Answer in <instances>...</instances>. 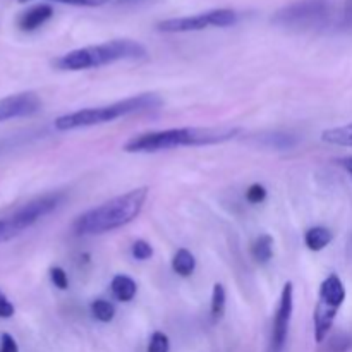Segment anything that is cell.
Masks as SVG:
<instances>
[{"label": "cell", "instance_id": "cell-1", "mask_svg": "<svg viewBox=\"0 0 352 352\" xmlns=\"http://www.w3.org/2000/svg\"><path fill=\"white\" fill-rule=\"evenodd\" d=\"M239 127H174L138 134L124 144L126 153H157L179 146H208L220 144L239 136Z\"/></svg>", "mask_w": 352, "mask_h": 352}, {"label": "cell", "instance_id": "cell-5", "mask_svg": "<svg viewBox=\"0 0 352 352\" xmlns=\"http://www.w3.org/2000/svg\"><path fill=\"white\" fill-rule=\"evenodd\" d=\"M62 201H64L62 192H50V195H43L33 201L26 203L6 219H0V244L14 239L24 230L33 227L38 220L50 215L60 206Z\"/></svg>", "mask_w": 352, "mask_h": 352}, {"label": "cell", "instance_id": "cell-24", "mask_svg": "<svg viewBox=\"0 0 352 352\" xmlns=\"http://www.w3.org/2000/svg\"><path fill=\"white\" fill-rule=\"evenodd\" d=\"M50 280H52V284H54L57 289H60V291H65V289L69 287L67 274H65L64 268H60V267L50 268Z\"/></svg>", "mask_w": 352, "mask_h": 352}, {"label": "cell", "instance_id": "cell-9", "mask_svg": "<svg viewBox=\"0 0 352 352\" xmlns=\"http://www.w3.org/2000/svg\"><path fill=\"white\" fill-rule=\"evenodd\" d=\"M41 100L36 93L23 91L0 100V122L21 117H31L41 110Z\"/></svg>", "mask_w": 352, "mask_h": 352}, {"label": "cell", "instance_id": "cell-16", "mask_svg": "<svg viewBox=\"0 0 352 352\" xmlns=\"http://www.w3.org/2000/svg\"><path fill=\"white\" fill-rule=\"evenodd\" d=\"M251 256L258 263H268L274 256V237L268 234H261L251 246Z\"/></svg>", "mask_w": 352, "mask_h": 352}, {"label": "cell", "instance_id": "cell-12", "mask_svg": "<svg viewBox=\"0 0 352 352\" xmlns=\"http://www.w3.org/2000/svg\"><path fill=\"white\" fill-rule=\"evenodd\" d=\"M110 289H112L113 298L120 302L133 301L134 296H136L138 292L136 282L131 277H127V275H116V277L112 278Z\"/></svg>", "mask_w": 352, "mask_h": 352}, {"label": "cell", "instance_id": "cell-4", "mask_svg": "<svg viewBox=\"0 0 352 352\" xmlns=\"http://www.w3.org/2000/svg\"><path fill=\"white\" fill-rule=\"evenodd\" d=\"M162 105V98L153 93H143V95L131 96V98L119 100L116 103L102 107H89V109L76 110V112L65 113L55 119L54 126L57 131H74L82 127L100 126V124L112 122L120 117L131 116V113L148 112Z\"/></svg>", "mask_w": 352, "mask_h": 352}, {"label": "cell", "instance_id": "cell-8", "mask_svg": "<svg viewBox=\"0 0 352 352\" xmlns=\"http://www.w3.org/2000/svg\"><path fill=\"white\" fill-rule=\"evenodd\" d=\"M292 311H294V285H292V282H287V284L284 285V289H282L277 313L274 315L270 342H268L267 352H284L285 342H287Z\"/></svg>", "mask_w": 352, "mask_h": 352}, {"label": "cell", "instance_id": "cell-25", "mask_svg": "<svg viewBox=\"0 0 352 352\" xmlns=\"http://www.w3.org/2000/svg\"><path fill=\"white\" fill-rule=\"evenodd\" d=\"M14 305L7 299V296L0 291V318H12L14 316Z\"/></svg>", "mask_w": 352, "mask_h": 352}, {"label": "cell", "instance_id": "cell-22", "mask_svg": "<svg viewBox=\"0 0 352 352\" xmlns=\"http://www.w3.org/2000/svg\"><path fill=\"white\" fill-rule=\"evenodd\" d=\"M131 253H133V256L136 258V260L146 261L153 256V248H151L150 243H146V241L138 239L136 243L133 244V248H131Z\"/></svg>", "mask_w": 352, "mask_h": 352}, {"label": "cell", "instance_id": "cell-6", "mask_svg": "<svg viewBox=\"0 0 352 352\" xmlns=\"http://www.w3.org/2000/svg\"><path fill=\"white\" fill-rule=\"evenodd\" d=\"M332 12L330 0H296L282 7L272 17V23L285 30L305 31L323 26Z\"/></svg>", "mask_w": 352, "mask_h": 352}, {"label": "cell", "instance_id": "cell-15", "mask_svg": "<svg viewBox=\"0 0 352 352\" xmlns=\"http://www.w3.org/2000/svg\"><path fill=\"white\" fill-rule=\"evenodd\" d=\"M261 143L267 148H274V150H292L294 146H298L299 138L294 136V134H285V133H270L263 134L260 138Z\"/></svg>", "mask_w": 352, "mask_h": 352}, {"label": "cell", "instance_id": "cell-18", "mask_svg": "<svg viewBox=\"0 0 352 352\" xmlns=\"http://www.w3.org/2000/svg\"><path fill=\"white\" fill-rule=\"evenodd\" d=\"M226 305H227V292L226 287L222 284L213 285L212 292V318L213 322H219L220 318L226 313Z\"/></svg>", "mask_w": 352, "mask_h": 352}, {"label": "cell", "instance_id": "cell-14", "mask_svg": "<svg viewBox=\"0 0 352 352\" xmlns=\"http://www.w3.org/2000/svg\"><path fill=\"white\" fill-rule=\"evenodd\" d=\"M322 140L329 144H336V146L352 148V122L325 129L322 133Z\"/></svg>", "mask_w": 352, "mask_h": 352}, {"label": "cell", "instance_id": "cell-3", "mask_svg": "<svg viewBox=\"0 0 352 352\" xmlns=\"http://www.w3.org/2000/svg\"><path fill=\"white\" fill-rule=\"evenodd\" d=\"M146 48L140 41L122 38V40H110L100 45L76 48L55 58L54 65L60 71H86L119 60H138L146 57Z\"/></svg>", "mask_w": 352, "mask_h": 352}, {"label": "cell", "instance_id": "cell-19", "mask_svg": "<svg viewBox=\"0 0 352 352\" xmlns=\"http://www.w3.org/2000/svg\"><path fill=\"white\" fill-rule=\"evenodd\" d=\"M91 315L95 316L98 322L109 323L112 322L113 316H116V306L112 302L105 301V299H95L91 302Z\"/></svg>", "mask_w": 352, "mask_h": 352}, {"label": "cell", "instance_id": "cell-29", "mask_svg": "<svg viewBox=\"0 0 352 352\" xmlns=\"http://www.w3.org/2000/svg\"><path fill=\"white\" fill-rule=\"evenodd\" d=\"M344 19L352 24V0H346V7H344Z\"/></svg>", "mask_w": 352, "mask_h": 352}, {"label": "cell", "instance_id": "cell-10", "mask_svg": "<svg viewBox=\"0 0 352 352\" xmlns=\"http://www.w3.org/2000/svg\"><path fill=\"white\" fill-rule=\"evenodd\" d=\"M52 16H54V7L50 3H36L17 17V28L24 33H31L50 21Z\"/></svg>", "mask_w": 352, "mask_h": 352}, {"label": "cell", "instance_id": "cell-28", "mask_svg": "<svg viewBox=\"0 0 352 352\" xmlns=\"http://www.w3.org/2000/svg\"><path fill=\"white\" fill-rule=\"evenodd\" d=\"M337 164L340 165L342 168H346L347 174L351 175L352 177V155H349V157H342V158H337Z\"/></svg>", "mask_w": 352, "mask_h": 352}, {"label": "cell", "instance_id": "cell-27", "mask_svg": "<svg viewBox=\"0 0 352 352\" xmlns=\"http://www.w3.org/2000/svg\"><path fill=\"white\" fill-rule=\"evenodd\" d=\"M113 0H67L69 6H82V7H100Z\"/></svg>", "mask_w": 352, "mask_h": 352}, {"label": "cell", "instance_id": "cell-21", "mask_svg": "<svg viewBox=\"0 0 352 352\" xmlns=\"http://www.w3.org/2000/svg\"><path fill=\"white\" fill-rule=\"evenodd\" d=\"M170 351V340L164 332H153L146 352H168Z\"/></svg>", "mask_w": 352, "mask_h": 352}, {"label": "cell", "instance_id": "cell-2", "mask_svg": "<svg viewBox=\"0 0 352 352\" xmlns=\"http://www.w3.org/2000/svg\"><path fill=\"white\" fill-rule=\"evenodd\" d=\"M148 191L150 189L143 186L81 213L72 223V232L76 236H100L126 227L143 212Z\"/></svg>", "mask_w": 352, "mask_h": 352}, {"label": "cell", "instance_id": "cell-17", "mask_svg": "<svg viewBox=\"0 0 352 352\" xmlns=\"http://www.w3.org/2000/svg\"><path fill=\"white\" fill-rule=\"evenodd\" d=\"M195 268L196 260L195 256H192L191 251L184 250V248L177 250V253L172 258V270L177 275H181V277H189V275L195 272Z\"/></svg>", "mask_w": 352, "mask_h": 352}, {"label": "cell", "instance_id": "cell-30", "mask_svg": "<svg viewBox=\"0 0 352 352\" xmlns=\"http://www.w3.org/2000/svg\"><path fill=\"white\" fill-rule=\"evenodd\" d=\"M124 2H126V0H124Z\"/></svg>", "mask_w": 352, "mask_h": 352}, {"label": "cell", "instance_id": "cell-13", "mask_svg": "<svg viewBox=\"0 0 352 352\" xmlns=\"http://www.w3.org/2000/svg\"><path fill=\"white\" fill-rule=\"evenodd\" d=\"M333 234L332 230L327 229V227H311L309 230H306L305 234V243L308 246V250L311 251H322L332 243Z\"/></svg>", "mask_w": 352, "mask_h": 352}, {"label": "cell", "instance_id": "cell-7", "mask_svg": "<svg viewBox=\"0 0 352 352\" xmlns=\"http://www.w3.org/2000/svg\"><path fill=\"white\" fill-rule=\"evenodd\" d=\"M239 21L236 10L232 9H212L195 16L172 17L160 21L157 30L162 33H189V31H201L206 28H230Z\"/></svg>", "mask_w": 352, "mask_h": 352}, {"label": "cell", "instance_id": "cell-11", "mask_svg": "<svg viewBox=\"0 0 352 352\" xmlns=\"http://www.w3.org/2000/svg\"><path fill=\"white\" fill-rule=\"evenodd\" d=\"M318 301H323L327 302V305L333 306V308L340 309V306L346 301V287H344L339 275L330 274L329 277L322 282L318 292Z\"/></svg>", "mask_w": 352, "mask_h": 352}, {"label": "cell", "instance_id": "cell-26", "mask_svg": "<svg viewBox=\"0 0 352 352\" xmlns=\"http://www.w3.org/2000/svg\"><path fill=\"white\" fill-rule=\"evenodd\" d=\"M0 352H19L16 339L10 333H2L0 336Z\"/></svg>", "mask_w": 352, "mask_h": 352}, {"label": "cell", "instance_id": "cell-23", "mask_svg": "<svg viewBox=\"0 0 352 352\" xmlns=\"http://www.w3.org/2000/svg\"><path fill=\"white\" fill-rule=\"evenodd\" d=\"M246 199L251 205H260L267 199V188L261 184H253L248 188L246 191Z\"/></svg>", "mask_w": 352, "mask_h": 352}, {"label": "cell", "instance_id": "cell-20", "mask_svg": "<svg viewBox=\"0 0 352 352\" xmlns=\"http://www.w3.org/2000/svg\"><path fill=\"white\" fill-rule=\"evenodd\" d=\"M330 352H349L352 349V333H337L329 340Z\"/></svg>", "mask_w": 352, "mask_h": 352}]
</instances>
